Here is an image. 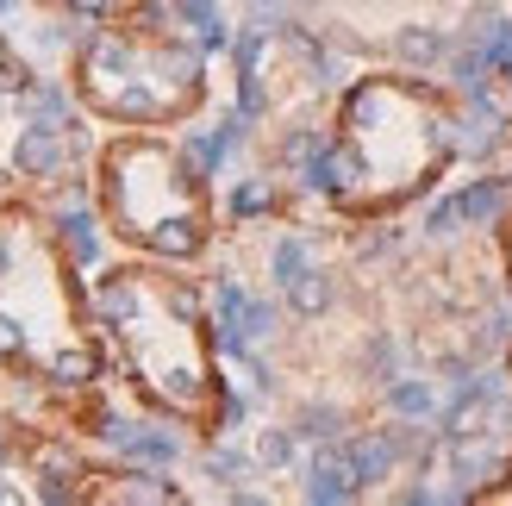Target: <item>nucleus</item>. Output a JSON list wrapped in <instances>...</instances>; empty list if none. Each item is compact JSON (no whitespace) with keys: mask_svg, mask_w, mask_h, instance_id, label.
<instances>
[{"mask_svg":"<svg viewBox=\"0 0 512 506\" xmlns=\"http://www.w3.org/2000/svg\"><path fill=\"white\" fill-rule=\"evenodd\" d=\"M456 150V113L444 94L419 88L413 75H369L344 94V125L338 138L319 144L313 157V188L356 207H394L419 194Z\"/></svg>","mask_w":512,"mask_h":506,"instance_id":"nucleus-1","label":"nucleus"},{"mask_svg":"<svg viewBox=\"0 0 512 506\" xmlns=\"http://www.w3.org/2000/svg\"><path fill=\"white\" fill-rule=\"evenodd\" d=\"M94 313L100 325L125 344V363L132 375L163 400L169 413L207 419L213 413V375H207V350H200V307L194 288L182 282H157V275H107L94 288Z\"/></svg>","mask_w":512,"mask_h":506,"instance_id":"nucleus-2","label":"nucleus"},{"mask_svg":"<svg viewBox=\"0 0 512 506\" xmlns=\"http://www.w3.org/2000/svg\"><path fill=\"white\" fill-rule=\"evenodd\" d=\"M200 75H207L200 50L188 38H169V25L150 7L119 13L107 32L82 44V63H75L82 94L119 125H163L188 113L200 100Z\"/></svg>","mask_w":512,"mask_h":506,"instance_id":"nucleus-3","label":"nucleus"},{"mask_svg":"<svg viewBox=\"0 0 512 506\" xmlns=\"http://www.w3.org/2000/svg\"><path fill=\"white\" fill-rule=\"evenodd\" d=\"M100 194H107V219L119 225V238L175 263L207 250V194L182 150L157 138H119L100 163Z\"/></svg>","mask_w":512,"mask_h":506,"instance_id":"nucleus-4","label":"nucleus"},{"mask_svg":"<svg viewBox=\"0 0 512 506\" xmlns=\"http://www.w3.org/2000/svg\"><path fill=\"white\" fill-rule=\"evenodd\" d=\"M269 275L281 288H294L300 275H306V244L300 238H288V244H275V257H269Z\"/></svg>","mask_w":512,"mask_h":506,"instance_id":"nucleus-5","label":"nucleus"},{"mask_svg":"<svg viewBox=\"0 0 512 506\" xmlns=\"http://www.w3.org/2000/svg\"><path fill=\"white\" fill-rule=\"evenodd\" d=\"M288 457H294L288 432H263V463H288Z\"/></svg>","mask_w":512,"mask_h":506,"instance_id":"nucleus-6","label":"nucleus"},{"mask_svg":"<svg viewBox=\"0 0 512 506\" xmlns=\"http://www.w3.org/2000/svg\"><path fill=\"white\" fill-rule=\"evenodd\" d=\"M7 7H19V0H0V13H7Z\"/></svg>","mask_w":512,"mask_h":506,"instance_id":"nucleus-7","label":"nucleus"},{"mask_svg":"<svg viewBox=\"0 0 512 506\" xmlns=\"http://www.w3.org/2000/svg\"><path fill=\"white\" fill-rule=\"evenodd\" d=\"M506 232H512V225H506Z\"/></svg>","mask_w":512,"mask_h":506,"instance_id":"nucleus-8","label":"nucleus"}]
</instances>
